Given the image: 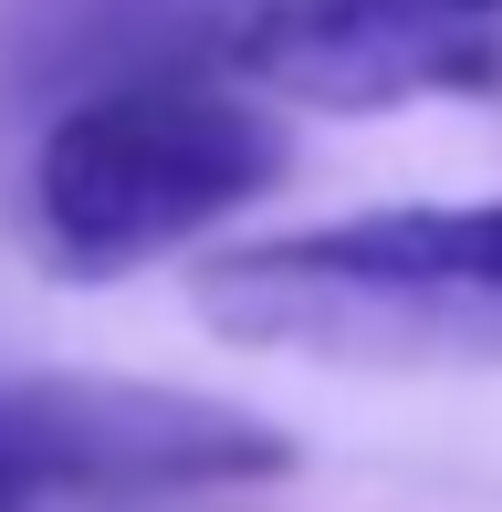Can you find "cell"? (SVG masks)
I'll use <instances>...</instances> for the list:
<instances>
[{"label": "cell", "mask_w": 502, "mask_h": 512, "mask_svg": "<svg viewBox=\"0 0 502 512\" xmlns=\"http://www.w3.org/2000/svg\"><path fill=\"white\" fill-rule=\"evenodd\" d=\"M199 324L325 366H502V199L356 209L199 262Z\"/></svg>", "instance_id": "1"}, {"label": "cell", "mask_w": 502, "mask_h": 512, "mask_svg": "<svg viewBox=\"0 0 502 512\" xmlns=\"http://www.w3.org/2000/svg\"><path fill=\"white\" fill-rule=\"evenodd\" d=\"M251 0H32L11 32V95L42 115L147 74H220Z\"/></svg>", "instance_id": "5"}, {"label": "cell", "mask_w": 502, "mask_h": 512, "mask_svg": "<svg viewBox=\"0 0 502 512\" xmlns=\"http://www.w3.org/2000/svg\"><path fill=\"white\" fill-rule=\"evenodd\" d=\"M283 157V115L241 95L231 74H147L42 115L21 199H32V241L53 272L116 283L157 251H189L199 230L241 220L283 178Z\"/></svg>", "instance_id": "2"}, {"label": "cell", "mask_w": 502, "mask_h": 512, "mask_svg": "<svg viewBox=\"0 0 502 512\" xmlns=\"http://www.w3.org/2000/svg\"><path fill=\"white\" fill-rule=\"evenodd\" d=\"M220 74L304 115H398L502 84V0H251Z\"/></svg>", "instance_id": "4"}, {"label": "cell", "mask_w": 502, "mask_h": 512, "mask_svg": "<svg viewBox=\"0 0 502 512\" xmlns=\"http://www.w3.org/2000/svg\"><path fill=\"white\" fill-rule=\"evenodd\" d=\"M293 439L199 387L147 377H0V512L199 502L283 481Z\"/></svg>", "instance_id": "3"}]
</instances>
